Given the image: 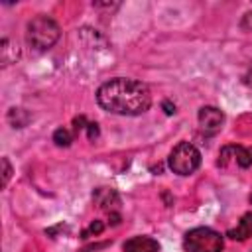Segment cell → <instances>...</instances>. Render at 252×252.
<instances>
[{
  "instance_id": "e0dca14e",
  "label": "cell",
  "mask_w": 252,
  "mask_h": 252,
  "mask_svg": "<svg viewBox=\"0 0 252 252\" xmlns=\"http://www.w3.org/2000/svg\"><path fill=\"white\" fill-rule=\"evenodd\" d=\"M161 108H163V112H165L167 116L175 114V104H173V102H169V100H163V102H161Z\"/></svg>"
},
{
  "instance_id": "7a4b0ae2",
  "label": "cell",
  "mask_w": 252,
  "mask_h": 252,
  "mask_svg": "<svg viewBox=\"0 0 252 252\" xmlns=\"http://www.w3.org/2000/svg\"><path fill=\"white\" fill-rule=\"evenodd\" d=\"M61 35V30H59V24L47 16H35L33 20L28 22L26 26V41L32 49L35 51H45V49H51L57 39Z\"/></svg>"
},
{
  "instance_id": "52a82bcc",
  "label": "cell",
  "mask_w": 252,
  "mask_h": 252,
  "mask_svg": "<svg viewBox=\"0 0 252 252\" xmlns=\"http://www.w3.org/2000/svg\"><path fill=\"white\" fill-rule=\"evenodd\" d=\"M93 199H94V203L100 209H104L108 213H116V209L120 205V197H118V193L112 187H98V189H94Z\"/></svg>"
},
{
  "instance_id": "9a60e30c",
  "label": "cell",
  "mask_w": 252,
  "mask_h": 252,
  "mask_svg": "<svg viewBox=\"0 0 252 252\" xmlns=\"http://www.w3.org/2000/svg\"><path fill=\"white\" fill-rule=\"evenodd\" d=\"M87 118L85 116H77L75 120H73V126H75V134H79V130H83V128H87Z\"/></svg>"
},
{
  "instance_id": "d6986e66",
  "label": "cell",
  "mask_w": 252,
  "mask_h": 252,
  "mask_svg": "<svg viewBox=\"0 0 252 252\" xmlns=\"http://www.w3.org/2000/svg\"><path fill=\"white\" fill-rule=\"evenodd\" d=\"M242 28H244V30H252V12L244 14V18H242Z\"/></svg>"
},
{
  "instance_id": "7c38bea8",
  "label": "cell",
  "mask_w": 252,
  "mask_h": 252,
  "mask_svg": "<svg viewBox=\"0 0 252 252\" xmlns=\"http://www.w3.org/2000/svg\"><path fill=\"white\" fill-rule=\"evenodd\" d=\"M71 140H73V136H71V132H69L67 128H57V130L53 132V142H55V146H59V148H67V146L71 144Z\"/></svg>"
},
{
  "instance_id": "2e32d148",
  "label": "cell",
  "mask_w": 252,
  "mask_h": 252,
  "mask_svg": "<svg viewBox=\"0 0 252 252\" xmlns=\"http://www.w3.org/2000/svg\"><path fill=\"white\" fill-rule=\"evenodd\" d=\"M87 132H89V140L98 138V124L96 122H89L87 124Z\"/></svg>"
},
{
  "instance_id": "3957f363",
  "label": "cell",
  "mask_w": 252,
  "mask_h": 252,
  "mask_svg": "<svg viewBox=\"0 0 252 252\" xmlns=\"http://www.w3.org/2000/svg\"><path fill=\"white\" fill-rule=\"evenodd\" d=\"M224 240L222 234L209 226L191 228L183 236V250L185 252H222Z\"/></svg>"
},
{
  "instance_id": "8992f818",
  "label": "cell",
  "mask_w": 252,
  "mask_h": 252,
  "mask_svg": "<svg viewBox=\"0 0 252 252\" xmlns=\"http://www.w3.org/2000/svg\"><path fill=\"white\" fill-rule=\"evenodd\" d=\"M197 120H199V126H201L203 132L217 134L222 128L224 114L217 106H201L199 108V114H197Z\"/></svg>"
},
{
  "instance_id": "5b68a950",
  "label": "cell",
  "mask_w": 252,
  "mask_h": 252,
  "mask_svg": "<svg viewBox=\"0 0 252 252\" xmlns=\"http://www.w3.org/2000/svg\"><path fill=\"white\" fill-rule=\"evenodd\" d=\"M219 167H240L246 169L252 165V148H244V146H236V144H228L219 152V159H217Z\"/></svg>"
},
{
  "instance_id": "30bf717a",
  "label": "cell",
  "mask_w": 252,
  "mask_h": 252,
  "mask_svg": "<svg viewBox=\"0 0 252 252\" xmlns=\"http://www.w3.org/2000/svg\"><path fill=\"white\" fill-rule=\"evenodd\" d=\"M6 120L12 128H26L32 120V112L26 108H20V106H12L6 114Z\"/></svg>"
},
{
  "instance_id": "ba28073f",
  "label": "cell",
  "mask_w": 252,
  "mask_h": 252,
  "mask_svg": "<svg viewBox=\"0 0 252 252\" xmlns=\"http://www.w3.org/2000/svg\"><path fill=\"white\" fill-rule=\"evenodd\" d=\"M122 248L124 252H159V242L152 236H132Z\"/></svg>"
},
{
  "instance_id": "277c9868",
  "label": "cell",
  "mask_w": 252,
  "mask_h": 252,
  "mask_svg": "<svg viewBox=\"0 0 252 252\" xmlns=\"http://www.w3.org/2000/svg\"><path fill=\"white\" fill-rule=\"evenodd\" d=\"M167 165L177 175H191L201 165V152L189 142H179L171 150L167 158Z\"/></svg>"
},
{
  "instance_id": "9c48e42d",
  "label": "cell",
  "mask_w": 252,
  "mask_h": 252,
  "mask_svg": "<svg viewBox=\"0 0 252 252\" xmlns=\"http://www.w3.org/2000/svg\"><path fill=\"white\" fill-rule=\"evenodd\" d=\"M226 236L232 240H246L248 236H252V213H244L242 219L238 220L236 228H230L226 232Z\"/></svg>"
},
{
  "instance_id": "5bb4252c",
  "label": "cell",
  "mask_w": 252,
  "mask_h": 252,
  "mask_svg": "<svg viewBox=\"0 0 252 252\" xmlns=\"http://www.w3.org/2000/svg\"><path fill=\"white\" fill-rule=\"evenodd\" d=\"M104 230V224L100 222V220H94V222H91V226L83 232V238H89V234H100Z\"/></svg>"
},
{
  "instance_id": "8fae6325",
  "label": "cell",
  "mask_w": 252,
  "mask_h": 252,
  "mask_svg": "<svg viewBox=\"0 0 252 252\" xmlns=\"http://www.w3.org/2000/svg\"><path fill=\"white\" fill-rule=\"evenodd\" d=\"M20 57V49L18 45H12L8 37L2 39V47H0V59H2V65H10L14 63L16 59Z\"/></svg>"
},
{
  "instance_id": "ffe728a7",
  "label": "cell",
  "mask_w": 252,
  "mask_h": 252,
  "mask_svg": "<svg viewBox=\"0 0 252 252\" xmlns=\"http://www.w3.org/2000/svg\"><path fill=\"white\" fill-rule=\"evenodd\" d=\"M250 203H252V195H250Z\"/></svg>"
},
{
  "instance_id": "6da1fadb",
  "label": "cell",
  "mask_w": 252,
  "mask_h": 252,
  "mask_svg": "<svg viewBox=\"0 0 252 252\" xmlns=\"http://www.w3.org/2000/svg\"><path fill=\"white\" fill-rule=\"evenodd\" d=\"M96 102L106 112L120 116H138L152 106V93L142 81L116 77L98 87Z\"/></svg>"
},
{
  "instance_id": "4fadbf2b",
  "label": "cell",
  "mask_w": 252,
  "mask_h": 252,
  "mask_svg": "<svg viewBox=\"0 0 252 252\" xmlns=\"http://www.w3.org/2000/svg\"><path fill=\"white\" fill-rule=\"evenodd\" d=\"M10 177H12V165H10L8 158H2V187L8 185Z\"/></svg>"
},
{
  "instance_id": "ac0fdd59",
  "label": "cell",
  "mask_w": 252,
  "mask_h": 252,
  "mask_svg": "<svg viewBox=\"0 0 252 252\" xmlns=\"http://www.w3.org/2000/svg\"><path fill=\"white\" fill-rule=\"evenodd\" d=\"M242 83L246 85V87H252V63H250V67H248V71L242 75Z\"/></svg>"
}]
</instances>
